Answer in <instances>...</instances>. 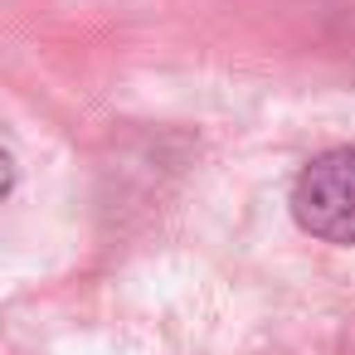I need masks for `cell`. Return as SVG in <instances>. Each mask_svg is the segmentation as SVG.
Wrapping results in <instances>:
<instances>
[{
  "mask_svg": "<svg viewBox=\"0 0 355 355\" xmlns=\"http://www.w3.org/2000/svg\"><path fill=\"white\" fill-rule=\"evenodd\" d=\"M292 214L326 243H355V151L316 156L292 185Z\"/></svg>",
  "mask_w": 355,
  "mask_h": 355,
  "instance_id": "cell-1",
  "label": "cell"
}]
</instances>
